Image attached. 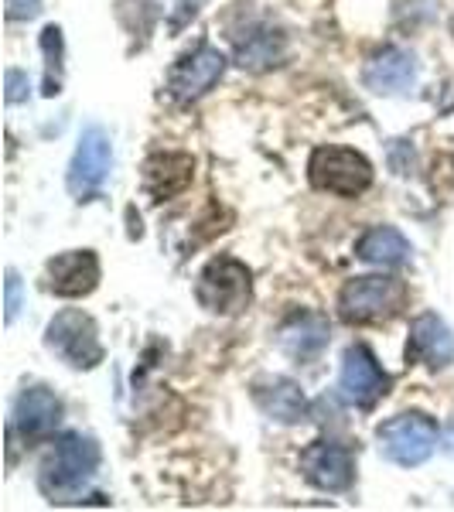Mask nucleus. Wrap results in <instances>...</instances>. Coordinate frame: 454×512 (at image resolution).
<instances>
[{
  "mask_svg": "<svg viewBox=\"0 0 454 512\" xmlns=\"http://www.w3.org/2000/svg\"><path fill=\"white\" fill-rule=\"evenodd\" d=\"M96 468H99V444L93 437L65 434L55 441L48 458L41 461L38 485L52 502H72L93 482Z\"/></svg>",
  "mask_w": 454,
  "mask_h": 512,
  "instance_id": "f257e3e1",
  "label": "nucleus"
},
{
  "mask_svg": "<svg viewBox=\"0 0 454 512\" xmlns=\"http://www.w3.org/2000/svg\"><path fill=\"white\" fill-rule=\"evenodd\" d=\"M407 297V284L396 277H356L338 294V315L349 325H379V321H390L400 315L407 308Z\"/></svg>",
  "mask_w": 454,
  "mask_h": 512,
  "instance_id": "f03ea898",
  "label": "nucleus"
},
{
  "mask_svg": "<svg viewBox=\"0 0 454 512\" xmlns=\"http://www.w3.org/2000/svg\"><path fill=\"white\" fill-rule=\"evenodd\" d=\"M195 297L212 315H239L253 301V274L236 256H216L198 274Z\"/></svg>",
  "mask_w": 454,
  "mask_h": 512,
  "instance_id": "7ed1b4c3",
  "label": "nucleus"
},
{
  "mask_svg": "<svg viewBox=\"0 0 454 512\" xmlns=\"http://www.w3.org/2000/svg\"><path fill=\"white\" fill-rule=\"evenodd\" d=\"M308 181L318 192L356 198L373 185V164L352 147H318L308 161Z\"/></svg>",
  "mask_w": 454,
  "mask_h": 512,
  "instance_id": "20e7f679",
  "label": "nucleus"
},
{
  "mask_svg": "<svg viewBox=\"0 0 454 512\" xmlns=\"http://www.w3.org/2000/svg\"><path fill=\"white\" fill-rule=\"evenodd\" d=\"M376 441L379 451L400 468H417L424 465L434 454L437 444V424L420 410H410V414H396L390 420L376 427Z\"/></svg>",
  "mask_w": 454,
  "mask_h": 512,
  "instance_id": "39448f33",
  "label": "nucleus"
},
{
  "mask_svg": "<svg viewBox=\"0 0 454 512\" xmlns=\"http://www.w3.org/2000/svg\"><path fill=\"white\" fill-rule=\"evenodd\" d=\"M45 345L72 369H96L103 362V342H99L96 321L79 308L59 311L48 321Z\"/></svg>",
  "mask_w": 454,
  "mask_h": 512,
  "instance_id": "423d86ee",
  "label": "nucleus"
},
{
  "mask_svg": "<svg viewBox=\"0 0 454 512\" xmlns=\"http://www.w3.org/2000/svg\"><path fill=\"white\" fill-rule=\"evenodd\" d=\"M113 164V140L103 127H86L79 134L76 154L69 161V192L79 198V202H89L99 188H103L106 175H110Z\"/></svg>",
  "mask_w": 454,
  "mask_h": 512,
  "instance_id": "0eeeda50",
  "label": "nucleus"
},
{
  "mask_svg": "<svg viewBox=\"0 0 454 512\" xmlns=\"http://www.w3.org/2000/svg\"><path fill=\"white\" fill-rule=\"evenodd\" d=\"M222 72H226V55H222L216 45H209V41H198L192 52L181 55L175 62V69H171L168 96L175 99V103H195V99H202L216 86L222 79Z\"/></svg>",
  "mask_w": 454,
  "mask_h": 512,
  "instance_id": "6e6552de",
  "label": "nucleus"
},
{
  "mask_svg": "<svg viewBox=\"0 0 454 512\" xmlns=\"http://www.w3.org/2000/svg\"><path fill=\"white\" fill-rule=\"evenodd\" d=\"M390 390V376L369 352V345H349L342 355V373H338V393L359 410L376 407Z\"/></svg>",
  "mask_w": 454,
  "mask_h": 512,
  "instance_id": "1a4fd4ad",
  "label": "nucleus"
},
{
  "mask_svg": "<svg viewBox=\"0 0 454 512\" xmlns=\"http://www.w3.org/2000/svg\"><path fill=\"white\" fill-rule=\"evenodd\" d=\"M62 420V403L59 396L45 386H28L14 400L11 414V437H21L24 444H35L41 437H48Z\"/></svg>",
  "mask_w": 454,
  "mask_h": 512,
  "instance_id": "9d476101",
  "label": "nucleus"
},
{
  "mask_svg": "<svg viewBox=\"0 0 454 512\" xmlns=\"http://www.w3.org/2000/svg\"><path fill=\"white\" fill-rule=\"evenodd\" d=\"M301 472L321 492H345L356 478V461L342 444L315 441L301 451Z\"/></svg>",
  "mask_w": 454,
  "mask_h": 512,
  "instance_id": "9b49d317",
  "label": "nucleus"
},
{
  "mask_svg": "<svg viewBox=\"0 0 454 512\" xmlns=\"http://www.w3.org/2000/svg\"><path fill=\"white\" fill-rule=\"evenodd\" d=\"M407 362H420L427 369H448L454 362V335L437 315H417L410 321Z\"/></svg>",
  "mask_w": 454,
  "mask_h": 512,
  "instance_id": "f8f14e48",
  "label": "nucleus"
},
{
  "mask_svg": "<svg viewBox=\"0 0 454 512\" xmlns=\"http://www.w3.org/2000/svg\"><path fill=\"white\" fill-rule=\"evenodd\" d=\"M48 287L59 297H86L99 287V260L93 250H69L48 260Z\"/></svg>",
  "mask_w": 454,
  "mask_h": 512,
  "instance_id": "ddd939ff",
  "label": "nucleus"
},
{
  "mask_svg": "<svg viewBox=\"0 0 454 512\" xmlns=\"http://www.w3.org/2000/svg\"><path fill=\"white\" fill-rule=\"evenodd\" d=\"M362 82L379 96L407 93L417 82V59L410 52H403V48H383L362 65Z\"/></svg>",
  "mask_w": 454,
  "mask_h": 512,
  "instance_id": "4468645a",
  "label": "nucleus"
},
{
  "mask_svg": "<svg viewBox=\"0 0 454 512\" xmlns=\"http://www.w3.org/2000/svg\"><path fill=\"white\" fill-rule=\"evenodd\" d=\"M328 318L315 315V311H294L284 325L277 328L280 349L291 355L294 362H315L328 345Z\"/></svg>",
  "mask_w": 454,
  "mask_h": 512,
  "instance_id": "2eb2a0df",
  "label": "nucleus"
},
{
  "mask_svg": "<svg viewBox=\"0 0 454 512\" xmlns=\"http://www.w3.org/2000/svg\"><path fill=\"white\" fill-rule=\"evenodd\" d=\"M253 400L270 420L280 424H297V420L308 417V396L301 386L287 376H260L253 383Z\"/></svg>",
  "mask_w": 454,
  "mask_h": 512,
  "instance_id": "dca6fc26",
  "label": "nucleus"
},
{
  "mask_svg": "<svg viewBox=\"0 0 454 512\" xmlns=\"http://www.w3.org/2000/svg\"><path fill=\"white\" fill-rule=\"evenodd\" d=\"M192 175H195V161L192 154H151L144 161V188L154 202H168L185 192L192 185Z\"/></svg>",
  "mask_w": 454,
  "mask_h": 512,
  "instance_id": "f3484780",
  "label": "nucleus"
},
{
  "mask_svg": "<svg viewBox=\"0 0 454 512\" xmlns=\"http://www.w3.org/2000/svg\"><path fill=\"white\" fill-rule=\"evenodd\" d=\"M356 256L362 263H373V267H400V263L410 260V243L400 229L373 226L356 243Z\"/></svg>",
  "mask_w": 454,
  "mask_h": 512,
  "instance_id": "a211bd4d",
  "label": "nucleus"
},
{
  "mask_svg": "<svg viewBox=\"0 0 454 512\" xmlns=\"http://www.w3.org/2000/svg\"><path fill=\"white\" fill-rule=\"evenodd\" d=\"M280 55H284V38H280L277 31H253V35L246 41H239V48H236V62L250 72L270 69V65L280 62Z\"/></svg>",
  "mask_w": 454,
  "mask_h": 512,
  "instance_id": "6ab92c4d",
  "label": "nucleus"
},
{
  "mask_svg": "<svg viewBox=\"0 0 454 512\" xmlns=\"http://www.w3.org/2000/svg\"><path fill=\"white\" fill-rule=\"evenodd\" d=\"M41 52H45V96H59L62 93V72H65V41H62V28L59 24H48L41 31Z\"/></svg>",
  "mask_w": 454,
  "mask_h": 512,
  "instance_id": "aec40b11",
  "label": "nucleus"
},
{
  "mask_svg": "<svg viewBox=\"0 0 454 512\" xmlns=\"http://www.w3.org/2000/svg\"><path fill=\"white\" fill-rule=\"evenodd\" d=\"M4 318L7 325H14V318H18L21 311V277L18 270H7V280H4Z\"/></svg>",
  "mask_w": 454,
  "mask_h": 512,
  "instance_id": "412c9836",
  "label": "nucleus"
},
{
  "mask_svg": "<svg viewBox=\"0 0 454 512\" xmlns=\"http://www.w3.org/2000/svg\"><path fill=\"white\" fill-rule=\"evenodd\" d=\"M4 86H7V93H4V99L7 103H24L28 99V93H31V82H28V76H24L21 69H7L4 72Z\"/></svg>",
  "mask_w": 454,
  "mask_h": 512,
  "instance_id": "4be33fe9",
  "label": "nucleus"
},
{
  "mask_svg": "<svg viewBox=\"0 0 454 512\" xmlns=\"http://www.w3.org/2000/svg\"><path fill=\"white\" fill-rule=\"evenodd\" d=\"M7 21H31L41 14V0H4Z\"/></svg>",
  "mask_w": 454,
  "mask_h": 512,
  "instance_id": "5701e85b",
  "label": "nucleus"
},
{
  "mask_svg": "<svg viewBox=\"0 0 454 512\" xmlns=\"http://www.w3.org/2000/svg\"><path fill=\"white\" fill-rule=\"evenodd\" d=\"M448 451H454V427L448 431Z\"/></svg>",
  "mask_w": 454,
  "mask_h": 512,
  "instance_id": "b1692460",
  "label": "nucleus"
},
{
  "mask_svg": "<svg viewBox=\"0 0 454 512\" xmlns=\"http://www.w3.org/2000/svg\"><path fill=\"white\" fill-rule=\"evenodd\" d=\"M451 31H454V21H451Z\"/></svg>",
  "mask_w": 454,
  "mask_h": 512,
  "instance_id": "393cba45",
  "label": "nucleus"
}]
</instances>
